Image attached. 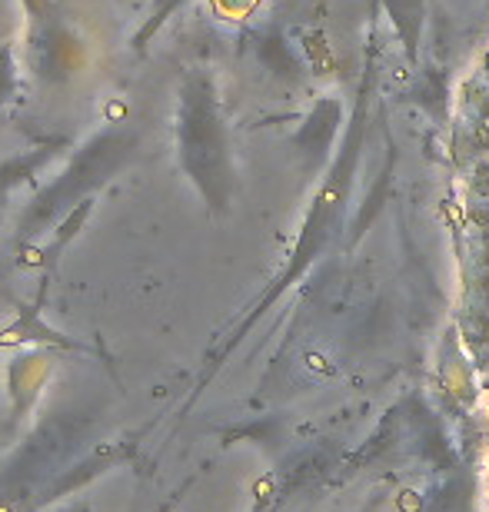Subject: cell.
<instances>
[{
  "label": "cell",
  "mask_w": 489,
  "mask_h": 512,
  "mask_svg": "<svg viewBox=\"0 0 489 512\" xmlns=\"http://www.w3.org/2000/svg\"><path fill=\"white\" fill-rule=\"evenodd\" d=\"M137 130L114 124L94 133L74 150V157L67 160V167L60 170L57 180H50L34 200L27 203V210L17 220V247H30L37 237H50L54 227L67 213L84 207L87 200H94V193L117 177L120 170H127V163L137 157Z\"/></svg>",
  "instance_id": "obj_1"
},
{
  "label": "cell",
  "mask_w": 489,
  "mask_h": 512,
  "mask_svg": "<svg viewBox=\"0 0 489 512\" xmlns=\"http://www.w3.org/2000/svg\"><path fill=\"white\" fill-rule=\"evenodd\" d=\"M177 150L183 170L203 193H213L217 173V110H213L210 87L203 77H190L183 84L177 107Z\"/></svg>",
  "instance_id": "obj_2"
},
{
  "label": "cell",
  "mask_w": 489,
  "mask_h": 512,
  "mask_svg": "<svg viewBox=\"0 0 489 512\" xmlns=\"http://www.w3.org/2000/svg\"><path fill=\"white\" fill-rule=\"evenodd\" d=\"M54 370V356L47 350L20 353L7 366V393H10V426L24 423L27 413L40 399V389L47 386V376Z\"/></svg>",
  "instance_id": "obj_3"
},
{
  "label": "cell",
  "mask_w": 489,
  "mask_h": 512,
  "mask_svg": "<svg viewBox=\"0 0 489 512\" xmlns=\"http://www.w3.org/2000/svg\"><path fill=\"white\" fill-rule=\"evenodd\" d=\"M64 147H67V140L57 137V140H44V143H37V147H30L24 153H14V157L0 160V217H4L10 197H14L20 187L34 183L40 173H44L50 163L64 153Z\"/></svg>",
  "instance_id": "obj_4"
},
{
  "label": "cell",
  "mask_w": 489,
  "mask_h": 512,
  "mask_svg": "<svg viewBox=\"0 0 489 512\" xmlns=\"http://www.w3.org/2000/svg\"><path fill=\"white\" fill-rule=\"evenodd\" d=\"M24 90V67L14 44H0V110L14 104Z\"/></svg>",
  "instance_id": "obj_5"
},
{
  "label": "cell",
  "mask_w": 489,
  "mask_h": 512,
  "mask_svg": "<svg viewBox=\"0 0 489 512\" xmlns=\"http://www.w3.org/2000/svg\"><path fill=\"white\" fill-rule=\"evenodd\" d=\"M180 4H183V0H150V14H147L144 24L137 27V34L130 37V50H134V54L147 50L150 40H154L160 30H163V24H167V20L177 14Z\"/></svg>",
  "instance_id": "obj_6"
},
{
  "label": "cell",
  "mask_w": 489,
  "mask_h": 512,
  "mask_svg": "<svg viewBox=\"0 0 489 512\" xmlns=\"http://www.w3.org/2000/svg\"><path fill=\"white\" fill-rule=\"evenodd\" d=\"M24 10L30 17V34H40V30L64 24V17L57 14V0H24Z\"/></svg>",
  "instance_id": "obj_7"
},
{
  "label": "cell",
  "mask_w": 489,
  "mask_h": 512,
  "mask_svg": "<svg viewBox=\"0 0 489 512\" xmlns=\"http://www.w3.org/2000/svg\"><path fill=\"white\" fill-rule=\"evenodd\" d=\"M70 512H90L87 506H77V509H70Z\"/></svg>",
  "instance_id": "obj_8"
}]
</instances>
